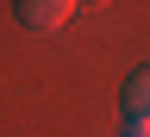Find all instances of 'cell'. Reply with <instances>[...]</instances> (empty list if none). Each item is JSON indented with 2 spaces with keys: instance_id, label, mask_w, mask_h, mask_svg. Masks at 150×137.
Masks as SVG:
<instances>
[{
  "instance_id": "1",
  "label": "cell",
  "mask_w": 150,
  "mask_h": 137,
  "mask_svg": "<svg viewBox=\"0 0 150 137\" xmlns=\"http://www.w3.org/2000/svg\"><path fill=\"white\" fill-rule=\"evenodd\" d=\"M19 25L25 31H63L69 19H75V0H19Z\"/></svg>"
},
{
  "instance_id": "2",
  "label": "cell",
  "mask_w": 150,
  "mask_h": 137,
  "mask_svg": "<svg viewBox=\"0 0 150 137\" xmlns=\"http://www.w3.org/2000/svg\"><path fill=\"white\" fill-rule=\"evenodd\" d=\"M119 100H125V119H144L150 125V63L125 75V93H119Z\"/></svg>"
},
{
  "instance_id": "3",
  "label": "cell",
  "mask_w": 150,
  "mask_h": 137,
  "mask_svg": "<svg viewBox=\"0 0 150 137\" xmlns=\"http://www.w3.org/2000/svg\"><path fill=\"white\" fill-rule=\"evenodd\" d=\"M119 137H150V125H144V119H125V131H119Z\"/></svg>"
}]
</instances>
